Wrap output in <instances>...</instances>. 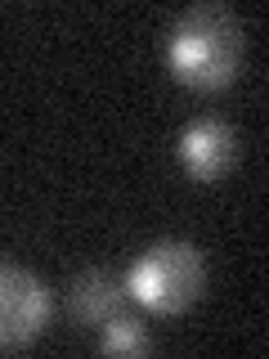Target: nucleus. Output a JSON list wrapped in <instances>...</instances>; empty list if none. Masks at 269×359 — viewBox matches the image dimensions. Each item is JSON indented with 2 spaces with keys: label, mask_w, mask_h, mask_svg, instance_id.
<instances>
[{
  "label": "nucleus",
  "mask_w": 269,
  "mask_h": 359,
  "mask_svg": "<svg viewBox=\"0 0 269 359\" xmlns=\"http://www.w3.org/2000/svg\"><path fill=\"white\" fill-rule=\"evenodd\" d=\"M171 67L184 86L193 90H224L238 76L242 54H247V36L242 22L229 5L220 0H202V5H188L184 14L175 18L171 27Z\"/></svg>",
  "instance_id": "f257e3e1"
},
{
  "label": "nucleus",
  "mask_w": 269,
  "mask_h": 359,
  "mask_svg": "<svg viewBox=\"0 0 269 359\" xmlns=\"http://www.w3.org/2000/svg\"><path fill=\"white\" fill-rule=\"evenodd\" d=\"M179 157H184L188 175L202 180V184H211V180H220L233 166V157H238V135L220 117H198L193 126L184 130V140H179Z\"/></svg>",
  "instance_id": "20e7f679"
},
{
  "label": "nucleus",
  "mask_w": 269,
  "mask_h": 359,
  "mask_svg": "<svg viewBox=\"0 0 269 359\" xmlns=\"http://www.w3.org/2000/svg\"><path fill=\"white\" fill-rule=\"evenodd\" d=\"M126 287L153 314H179L193 306L202 297V287H207V261H202V252L193 243L166 238L134 261Z\"/></svg>",
  "instance_id": "f03ea898"
},
{
  "label": "nucleus",
  "mask_w": 269,
  "mask_h": 359,
  "mask_svg": "<svg viewBox=\"0 0 269 359\" xmlns=\"http://www.w3.org/2000/svg\"><path fill=\"white\" fill-rule=\"evenodd\" d=\"M121 283L108 274V269H85V274L72 278V310L76 319L90 323V328H104L108 319L121 314Z\"/></svg>",
  "instance_id": "39448f33"
},
{
  "label": "nucleus",
  "mask_w": 269,
  "mask_h": 359,
  "mask_svg": "<svg viewBox=\"0 0 269 359\" xmlns=\"http://www.w3.org/2000/svg\"><path fill=\"white\" fill-rule=\"evenodd\" d=\"M50 323V292L36 274L0 261V351L27 346Z\"/></svg>",
  "instance_id": "7ed1b4c3"
},
{
  "label": "nucleus",
  "mask_w": 269,
  "mask_h": 359,
  "mask_svg": "<svg viewBox=\"0 0 269 359\" xmlns=\"http://www.w3.org/2000/svg\"><path fill=\"white\" fill-rule=\"evenodd\" d=\"M99 346H104L108 355H144L153 341H149V332H144L134 319L117 314V319H108V323H104V337H99Z\"/></svg>",
  "instance_id": "423d86ee"
}]
</instances>
